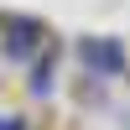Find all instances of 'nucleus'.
<instances>
[{"instance_id": "7ed1b4c3", "label": "nucleus", "mask_w": 130, "mask_h": 130, "mask_svg": "<svg viewBox=\"0 0 130 130\" xmlns=\"http://www.w3.org/2000/svg\"><path fill=\"white\" fill-rule=\"evenodd\" d=\"M0 130H26V120L21 115H0Z\"/></svg>"}, {"instance_id": "f03ea898", "label": "nucleus", "mask_w": 130, "mask_h": 130, "mask_svg": "<svg viewBox=\"0 0 130 130\" xmlns=\"http://www.w3.org/2000/svg\"><path fill=\"white\" fill-rule=\"evenodd\" d=\"M42 37H47V31L37 26V21H21V16H10L5 21V57H31V52L42 47Z\"/></svg>"}, {"instance_id": "f257e3e1", "label": "nucleus", "mask_w": 130, "mask_h": 130, "mask_svg": "<svg viewBox=\"0 0 130 130\" xmlns=\"http://www.w3.org/2000/svg\"><path fill=\"white\" fill-rule=\"evenodd\" d=\"M78 62L94 73V78H120V73L130 68L125 47H120L115 37H83V42H78Z\"/></svg>"}]
</instances>
